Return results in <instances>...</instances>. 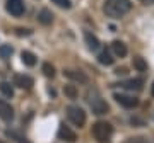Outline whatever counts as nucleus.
<instances>
[{
	"instance_id": "obj_24",
	"label": "nucleus",
	"mask_w": 154,
	"mask_h": 143,
	"mask_svg": "<svg viewBox=\"0 0 154 143\" xmlns=\"http://www.w3.org/2000/svg\"><path fill=\"white\" fill-rule=\"evenodd\" d=\"M12 55V48L11 46H0V56L2 58H7V56Z\"/></svg>"
},
{
	"instance_id": "obj_28",
	"label": "nucleus",
	"mask_w": 154,
	"mask_h": 143,
	"mask_svg": "<svg viewBox=\"0 0 154 143\" xmlns=\"http://www.w3.org/2000/svg\"><path fill=\"white\" fill-rule=\"evenodd\" d=\"M0 143H5V142H4V140H0Z\"/></svg>"
},
{
	"instance_id": "obj_17",
	"label": "nucleus",
	"mask_w": 154,
	"mask_h": 143,
	"mask_svg": "<svg viewBox=\"0 0 154 143\" xmlns=\"http://www.w3.org/2000/svg\"><path fill=\"white\" fill-rule=\"evenodd\" d=\"M98 60H99V63H101V65L110 66V65H113V61H115V58L111 56V53H110V51H103V53H101V55L98 56Z\"/></svg>"
},
{
	"instance_id": "obj_20",
	"label": "nucleus",
	"mask_w": 154,
	"mask_h": 143,
	"mask_svg": "<svg viewBox=\"0 0 154 143\" xmlns=\"http://www.w3.org/2000/svg\"><path fill=\"white\" fill-rule=\"evenodd\" d=\"M0 90H2V92H4V95H7V97H12V94H14V90H12V87H11V83H7V82L0 83Z\"/></svg>"
},
{
	"instance_id": "obj_16",
	"label": "nucleus",
	"mask_w": 154,
	"mask_h": 143,
	"mask_svg": "<svg viewBox=\"0 0 154 143\" xmlns=\"http://www.w3.org/2000/svg\"><path fill=\"white\" fill-rule=\"evenodd\" d=\"M5 136L11 138V140H14L16 143H31L28 138H24L22 135H19L17 131H12V130H7V131H5Z\"/></svg>"
},
{
	"instance_id": "obj_11",
	"label": "nucleus",
	"mask_w": 154,
	"mask_h": 143,
	"mask_svg": "<svg viewBox=\"0 0 154 143\" xmlns=\"http://www.w3.org/2000/svg\"><path fill=\"white\" fill-rule=\"evenodd\" d=\"M111 50H113V53H115V56H118V58H125L127 56V46L122 41H113L111 43Z\"/></svg>"
},
{
	"instance_id": "obj_18",
	"label": "nucleus",
	"mask_w": 154,
	"mask_h": 143,
	"mask_svg": "<svg viewBox=\"0 0 154 143\" xmlns=\"http://www.w3.org/2000/svg\"><path fill=\"white\" fill-rule=\"evenodd\" d=\"M134 68H137L139 72H146L147 70V63L144 61V58L137 56V58H134Z\"/></svg>"
},
{
	"instance_id": "obj_21",
	"label": "nucleus",
	"mask_w": 154,
	"mask_h": 143,
	"mask_svg": "<svg viewBox=\"0 0 154 143\" xmlns=\"http://www.w3.org/2000/svg\"><path fill=\"white\" fill-rule=\"evenodd\" d=\"M123 143H151L146 136H132V138H127Z\"/></svg>"
},
{
	"instance_id": "obj_14",
	"label": "nucleus",
	"mask_w": 154,
	"mask_h": 143,
	"mask_svg": "<svg viewBox=\"0 0 154 143\" xmlns=\"http://www.w3.org/2000/svg\"><path fill=\"white\" fill-rule=\"evenodd\" d=\"M21 58H22V63H24L26 66H34L36 65V56H34V53H31V51H22Z\"/></svg>"
},
{
	"instance_id": "obj_10",
	"label": "nucleus",
	"mask_w": 154,
	"mask_h": 143,
	"mask_svg": "<svg viewBox=\"0 0 154 143\" xmlns=\"http://www.w3.org/2000/svg\"><path fill=\"white\" fill-rule=\"evenodd\" d=\"M63 75L67 78H70V80H75L79 83H88L89 78L84 75L82 72H77V70H63Z\"/></svg>"
},
{
	"instance_id": "obj_12",
	"label": "nucleus",
	"mask_w": 154,
	"mask_h": 143,
	"mask_svg": "<svg viewBox=\"0 0 154 143\" xmlns=\"http://www.w3.org/2000/svg\"><path fill=\"white\" fill-rule=\"evenodd\" d=\"M142 78H130V80H125V82H122L120 85L125 89H130V90H139V89H142Z\"/></svg>"
},
{
	"instance_id": "obj_19",
	"label": "nucleus",
	"mask_w": 154,
	"mask_h": 143,
	"mask_svg": "<svg viewBox=\"0 0 154 143\" xmlns=\"http://www.w3.org/2000/svg\"><path fill=\"white\" fill-rule=\"evenodd\" d=\"M63 94H65L69 99H75V97H77L75 85H65V87H63Z\"/></svg>"
},
{
	"instance_id": "obj_23",
	"label": "nucleus",
	"mask_w": 154,
	"mask_h": 143,
	"mask_svg": "<svg viewBox=\"0 0 154 143\" xmlns=\"http://www.w3.org/2000/svg\"><path fill=\"white\" fill-rule=\"evenodd\" d=\"M53 4H57L58 7H62V9H70L72 4H70V0H51Z\"/></svg>"
},
{
	"instance_id": "obj_7",
	"label": "nucleus",
	"mask_w": 154,
	"mask_h": 143,
	"mask_svg": "<svg viewBox=\"0 0 154 143\" xmlns=\"http://www.w3.org/2000/svg\"><path fill=\"white\" fill-rule=\"evenodd\" d=\"M58 138H60V140H63V142H67V143H74L77 140V135L72 131L69 126L60 124V128H58Z\"/></svg>"
},
{
	"instance_id": "obj_26",
	"label": "nucleus",
	"mask_w": 154,
	"mask_h": 143,
	"mask_svg": "<svg viewBox=\"0 0 154 143\" xmlns=\"http://www.w3.org/2000/svg\"><path fill=\"white\" fill-rule=\"evenodd\" d=\"M142 4H146V5H151V4H154V0H140Z\"/></svg>"
},
{
	"instance_id": "obj_13",
	"label": "nucleus",
	"mask_w": 154,
	"mask_h": 143,
	"mask_svg": "<svg viewBox=\"0 0 154 143\" xmlns=\"http://www.w3.org/2000/svg\"><path fill=\"white\" fill-rule=\"evenodd\" d=\"M84 38H86V43H88V46H89V50H98L99 48V39L94 36V34H91L89 31H86L84 33Z\"/></svg>"
},
{
	"instance_id": "obj_4",
	"label": "nucleus",
	"mask_w": 154,
	"mask_h": 143,
	"mask_svg": "<svg viewBox=\"0 0 154 143\" xmlns=\"http://www.w3.org/2000/svg\"><path fill=\"white\" fill-rule=\"evenodd\" d=\"M89 104H91V109H93L94 114H106L110 111V106L106 104V101L101 99L98 94H94L93 97L89 99Z\"/></svg>"
},
{
	"instance_id": "obj_8",
	"label": "nucleus",
	"mask_w": 154,
	"mask_h": 143,
	"mask_svg": "<svg viewBox=\"0 0 154 143\" xmlns=\"http://www.w3.org/2000/svg\"><path fill=\"white\" fill-rule=\"evenodd\" d=\"M0 118L4 121H12L14 119V109H12V106L2 99H0Z\"/></svg>"
},
{
	"instance_id": "obj_25",
	"label": "nucleus",
	"mask_w": 154,
	"mask_h": 143,
	"mask_svg": "<svg viewBox=\"0 0 154 143\" xmlns=\"http://www.w3.org/2000/svg\"><path fill=\"white\" fill-rule=\"evenodd\" d=\"M16 34L17 36H29L31 31H29V29H16Z\"/></svg>"
},
{
	"instance_id": "obj_5",
	"label": "nucleus",
	"mask_w": 154,
	"mask_h": 143,
	"mask_svg": "<svg viewBox=\"0 0 154 143\" xmlns=\"http://www.w3.org/2000/svg\"><path fill=\"white\" fill-rule=\"evenodd\" d=\"M7 12L14 17H21L24 14V0H7Z\"/></svg>"
},
{
	"instance_id": "obj_9",
	"label": "nucleus",
	"mask_w": 154,
	"mask_h": 143,
	"mask_svg": "<svg viewBox=\"0 0 154 143\" xmlns=\"http://www.w3.org/2000/svg\"><path fill=\"white\" fill-rule=\"evenodd\" d=\"M34 80L29 75H16L14 77V85H17L19 89H31Z\"/></svg>"
},
{
	"instance_id": "obj_22",
	"label": "nucleus",
	"mask_w": 154,
	"mask_h": 143,
	"mask_svg": "<svg viewBox=\"0 0 154 143\" xmlns=\"http://www.w3.org/2000/svg\"><path fill=\"white\" fill-rule=\"evenodd\" d=\"M43 73L46 75V77H53V75H55V68H53V65L45 63L43 65Z\"/></svg>"
},
{
	"instance_id": "obj_2",
	"label": "nucleus",
	"mask_w": 154,
	"mask_h": 143,
	"mask_svg": "<svg viewBox=\"0 0 154 143\" xmlns=\"http://www.w3.org/2000/svg\"><path fill=\"white\" fill-rule=\"evenodd\" d=\"M113 135V126L106 121H96L93 124V136L98 143H108Z\"/></svg>"
},
{
	"instance_id": "obj_15",
	"label": "nucleus",
	"mask_w": 154,
	"mask_h": 143,
	"mask_svg": "<svg viewBox=\"0 0 154 143\" xmlns=\"http://www.w3.org/2000/svg\"><path fill=\"white\" fill-rule=\"evenodd\" d=\"M38 21L41 22V24H45V26H48V24H51V21H53V14H51L48 9H43V10L38 14Z\"/></svg>"
},
{
	"instance_id": "obj_27",
	"label": "nucleus",
	"mask_w": 154,
	"mask_h": 143,
	"mask_svg": "<svg viewBox=\"0 0 154 143\" xmlns=\"http://www.w3.org/2000/svg\"><path fill=\"white\" fill-rule=\"evenodd\" d=\"M151 94H152V97H154V82H152V85H151Z\"/></svg>"
},
{
	"instance_id": "obj_3",
	"label": "nucleus",
	"mask_w": 154,
	"mask_h": 143,
	"mask_svg": "<svg viewBox=\"0 0 154 143\" xmlns=\"http://www.w3.org/2000/svg\"><path fill=\"white\" fill-rule=\"evenodd\" d=\"M67 116H69L70 123L75 124V126L82 128L86 124V112L81 107H77V106H69L67 107Z\"/></svg>"
},
{
	"instance_id": "obj_1",
	"label": "nucleus",
	"mask_w": 154,
	"mask_h": 143,
	"mask_svg": "<svg viewBox=\"0 0 154 143\" xmlns=\"http://www.w3.org/2000/svg\"><path fill=\"white\" fill-rule=\"evenodd\" d=\"M130 0H105V5H103V10L108 17H113V19H118V17L125 16L127 12L130 10Z\"/></svg>"
},
{
	"instance_id": "obj_6",
	"label": "nucleus",
	"mask_w": 154,
	"mask_h": 143,
	"mask_svg": "<svg viewBox=\"0 0 154 143\" xmlns=\"http://www.w3.org/2000/svg\"><path fill=\"white\" fill-rule=\"evenodd\" d=\"M116 99V102L120 106H123V107H127V109H132V107H137L139 106V101L135 99V97H132V95H125V94H115L113 95Z\"/></svg>"
}]
</instances>
